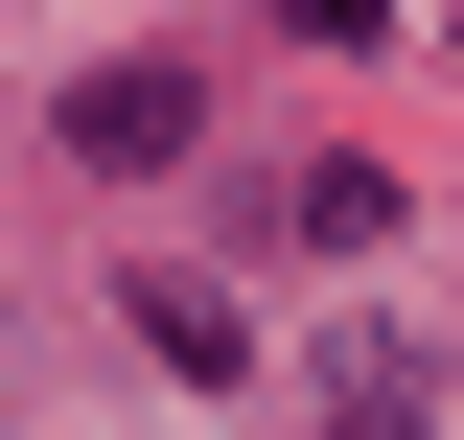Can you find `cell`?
I'll list each match as a JSON object with an SVG mask.
<instances>
[{
  "mask_svg": "<svg viewBox=\"0 0 464 440\" xmlns=\"http://www.w3.org/2000/svg\"><path fill=\"white\" fill-rule=\"evenodd\" d=\"M47 139H70L93 186H163L186 139H209V70H186V47H140V70H70V93H47Z\"/></svg>",
  "mask_w": 464,
  "mask_h": 440,
  "instance_id": "6da1fadb",
  "label": "cell"
},
{
  "mask_svg": "<svg viewBox=\"0 0 464 440\" xmlns=\"http://www.w3.org/2000/svg\"><path fill=\"white\" fill-rule=\"evenodd\" d=\"M116 325L163 348L186 394H232V371H256V301H232V278H140V301H116Z\"/></svg>",
  "mask_w": 464,
  "mask_h": 440,
  "instance_id": "7a4b0ae2",
  "label": "cell"
},
{
  "mask_svg": "<svg viewBox=\"0 0 464 440\" xmlns=\"http://www.w3.org/2000/svg\"><path fill=\"white\" fill-rule=\"evenodd\" d=\"M279 232H325V255H372V232H395V186H372V163H302V186H279Z\"/></svg>",
  "mask_w": 464,
  "mask_h": 440,
  "instance_id": "3957f363",
  "label": "cell"
},
{
  "mask_svg": "<svg viewBox=\"0 0 464 440\" xmlns=\"http://www.w3.org/2000/svg\"><path fill=\"white\" fill-rule=\"evenodd\" d=\"M325 440H418V417H325Z\"/></svg>",
  "mask_w": 464,
  "mask_h": 440,
  "instance_id": "277c9868",
  "label": "cell"
}]
</instances>
